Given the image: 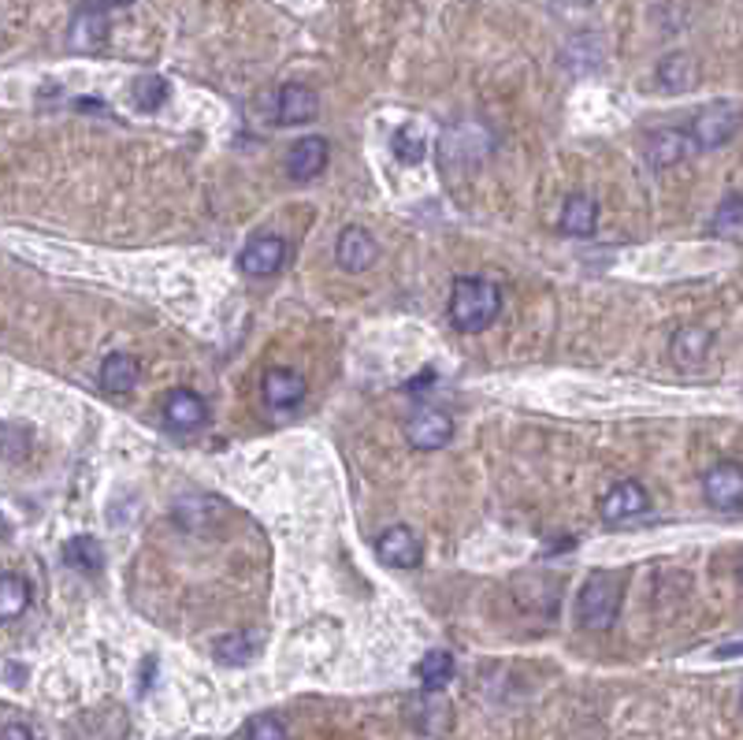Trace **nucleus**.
Listing matches in <instances>:
<instances>
[{
  "instance_id": "nucleus-32",
  "label": "nucleus",
  "mask_w": 743,
  "mask_h": 740,
  "mask_svg": "<svg viewBox=\"0 0 743 740\" xmlns=\"http://www.w3.org/2000/svg\"><path fill=\"white\" fill-rule=\"evenodd\" d=\"M109 4H131V0H109Z\"/></svg>"
},
{
  "instance_id": "nucleus-2",
  "label": "nucleus",
  "mask_w": 743,
  "mask_h": 740,
  "mask_svg": "<svg viewBox=\"0 0 743 740\" xmlns=\"http://www.w3.org/2000/svg\"><path fill=\"white\" fill-rule=\"evenodd\" d=\"M621 577L610 574V569H594V574L583 580L580 599H577V615L583 629L607 632L621 615Z\"/></svg>"
},
{
  "instance_id": "nucleus-26",
  "label": "nucleus",
  "mask_w": 743,
  "mask_h": 740,
  "mask_svg": "<svg viewBox=\"0 0 743 740\" xmlns=\"http://www.w3.org/2000/svg\"><path fill=\"white\" fill-rule=\"evenodd\" d=\"M390 150H395L401 164H420L424 153H428V142L413 126H401V131H395V139H390Z\"/></svg>"
},
{
  "instance_id": "nucleus-29",
  "label": "nucleus",
  "mask_w": 743,
  "mask_h": 740,
  "mask_svg": "<svg viewBox=\"0 0 743 740\" xmlns=\"http://www.w3.org/2000/svg\"><path fill=\"white\" fill-rule=\"evenodd\" d=\"M0 740H34V733H30V726H23V722H8Z\"/></svg>"
},
{
  "instance_id": "nucleus-30",
  "label": "nucleus",
  "mask_w": 743,
  "mask_h": 740,
  "mask_svg": "<svg viewBox=\"0 0 743 740\" xmlns=\"http://www.w3.org/2000/svg\"><path fill=\"white\" fill-rule=\"evenodd\" d=\"M732 655H743V640H736V643H725V648L717 651V659H732Z\"/></svg>"
},
{
  "instance_id": "nucleus-15",
  "label": "nucleus",
  "mask_w": 743,
  "mask_h": 740,
  "mask_svg": "<svg viewBox=\"0 0 743 740\" xmlns=\"http://www.w3.org/2000/svg\"><path fill=\"white\" fill-rule=\"evenodd\" d=\"M104 41H109V16H104L101 8H82V12L71 19L68 45L74 52H98L104 49Z\"/></svg>"
},
{
  "instance_id": "nucleus-24",
  "label": "nucleus",
  "mask_w": 743,
  "mask_h": 740,
  "mask_svg": "<svg viewBox=\"0 0 743 740\" xmlns=\"http://www.w3.org/2000/svg\"><path fill=\"white\" fill-rule=\"evenodd\" d=\"M220 499H212V495H186L183 503L175 506V517L183 521V528H201L208 521V510H220Z\"/></svg>"
},
{
  "instance_id": "nucleus-14",
  "label": "nucleus",
  "mask_w": 743,
  "mask_h": 740,
  "mask_svg": "<svg viewBox=\"0 0 743 740\" xmlns=\"http://www.w3.org/2000/svg\"><path fill=\"white\" fill-rule=\"evenodd\" d=\"M327 139H320V134H305V139L294 142L291 156H286V172H291V179H297V183H309V179H316L327 168Z\"/></svg>"
},
{
  "instance_id": "nucleus-10",
  "label": "nucleus",
  "mask_w": 743,
  "mask_h": 740,
  "mask_svg": "<svg viewBox=\"0 0 743 740\" xmlns=\"http://www.w3.org/2000/svg\"><path fill=\"white\" fill-rule=\"evenodd\" d=\"M376 555L384 566H395V569H413L420 566L424 558V544L413 536V528L406 525H390L384 536L376 540Z\"/></svg>"
},
{
  "instance_id": "nucleus-1",
  "label": "nucleus",
  "mask_w": 743,
  "mask_h": 740,
  "mask_svg": "<svg viewBox=\"0 0 743 740\" xmlns=\"http://www.w3.org/2000/svg\"><path fill=\"white\" fill-rule=\"evenodd\" d=\"M498 310H502V294L491 280L484 276H461L454 280L450 287V324L458 327L465 335H476V332H487V327L495 324Z\"/></svg>"
},
{
  "instance_id": "nucleus-9",
  "label": "nucleus",
  "mask_w": 743,
  "mask_h": 740,
  "mask_svg": "<svg viewBox=\"0 0 743 740\" xmlns=\"http://www.w3.org/2000/svg\"><path fill=\"white\" fill-rule=\"evenodd\" d=\"M316 115H320V98H316V90H309L305 82H291V87H283L279 98H275V123L279 126L313 123Z\"/></svg>"
},
{
  "instance_id": "nucleus-18",
  "label": "nucleus",
  "mask_w": 743,
  "mask_h": 740,
  "mask_svg": "<svg viewBox=\"0 0 743 740\" xmlns=\"http://www.w3.org/2000/svg\"><path fill=\"white\" fill-rule=\"evenodd\" d=\"M454 670H458V662H454L450 651H428L417 662V678L428 692H442L454 681Z\"/></svg>"
},
{
  "instance_id": "nucleus-6",
  "label": "nucleus",
  "mask_w": 743,
  "mask_h": 740,
  "mask_svg": "<svg viewBox=\"0 0 743 740\" xmlns=\"http://www.w3.org/2000/svg\"><path fill=\"white\" fill-rule=\"evenodd\" d=\"M647 506H651V495H647L643 484L640 480H621L602 495L599 514H602V521L607 525H621V521H629V517L647 514Z\"/></svg>"
},
{
  "instance_id": "nucleus-34",
  "label": "nucleus",
  "mask_w": 743,
  "mask_h": 740,
  "mask_svg": "<svg viewBox=\"0 0 743 740\" xmlns=\"http://www.w3.org/2000/svg\"><path fill=\"white\" fill-rule=\"evenodd\" d=\"M740 700H743V692H740Z\"/></svg>"
},
{
  "instance_id": "nucleus-25",
  "label": "nucleus",
  "mask_w": 743,
  "mask_h": 740,
  "mask_svg": "<svg viewBox=\"0 0 743 740\" xmlns=\"http://www.w3.org/2000/svg\"><path fill=\"white\" fill-rule=\"evenodd\" d=\"M167 93H172V87H167V79L161 75H142L134 82V104L145 112H156L161 104L167 101Z\"/></svg>"
},
{
  "instance_id": "nucleus-27",
  "label": "nucleus",
  "mask_w": 743,
  "mask_h": 740,
  "mask_svg": "<svg viewBox=\"0 0 743 740\" xmlns=\"http://www.w3.org/2000/svg\"><path fill=\"white\" fill-rule=\"evenodd\" d=\"M246 740H286V726L275 714H257L246 722Z\"/></svg>"
},
{
  "instance_id": "nucleus-23",
  "label": "nucleus",
  "mask_w": 743,
  "mask_h": 740,
  "mask_svg": "<svg viewBox=\"0 0 743 740\" xmlns=\"http://www.w3.org/2000/svg\"><path fill=\"white\" fill-rule=\"evenodd\" d=\"M673 346H676V362L681 365H699L710 354V332H703V327H684V332L673 339Z\"/></svg>"
},
{
  "instance_id": "nucleus-11",
  "label": "nucleus",
  "mask_w": 743,
  "mask_h": 740,
  "mask_svg": "<svg viewBox=\"0 0 743 740\" xmlns=\"http://www.w3.org/2000/svg\"><path fill=\"white\" fill-rule=\"evenodd\" d=\"M261 395L272 409H294L309 395V384H305V376L294 373V368H268L261 379Z\"/></svg>"
},
{
  "instance_id": "nucleus-7",
  "label": "nucleus",
  "mask_w": 743,
  "mask_h": 740,
  "mask_svg": "<svg viewBox=\"0 0 743 740\" xmlns=\"http://www.w3.org/2000/svg\"><path fill=\"white\" fill-rule=\"evenodd\" d=\"M406 436H409L413 450H442L446 443L454 439V417L446 414V409L424 406V409H417V417L409 420Z\"/></svg>"
},
{
  "instance_id": "nucleus-17",
  "label": "nucleus",
  "mask_w": 743,
  "mask_h": 740,
  "mask_svg": "<svg viewBox=\"0 0 743 740\" xmlns=\"http://www.w3.org/2000/svg\"><path fill=\"white\" fill-rule=\"evenodd\" d=\"M594 224H599V201L588 194H572L566 205H561V231L566 235H591Z\"/></svg>"
},
{
  "instance_id": "nucleus-28",
  "label": "nucleus",
  "mask_w": 743,
  "mask_h": 740,
  "mask_svg": "<svg viewBox=\"0 0 743 740\" xmlns=\"http://www.w3.org/2000/svg\"><path fill=\"white\" fill-rule=\"evenodd\" d=\"M714 227L717 231H732V227H743V194H729L721 201L717 216H714Z\"/></svg>"
},
{
  "instance_id": "nucleus-31",
  "label": "nucleus",
  "mask_w": 743,
  "mask_h": 740,
  "mask_svg": "<svg viewBox=\"0 0 743 740\" xmlns=\"http://www.w3.org/2000/svg\"><path fill=\"white\" fill-rule=\"evenodd\" d=\"M431 379H435V373H431V368H424V373H420V376H417V379H413V384H409V391H413V387H428Z\"/></svg>"
},
{
  "instance_id": "nucleus-5",
  "label": "nucleus",
  "mask_w": 743,
  "mask_h": 740,
  "mask_svg": "<svg viewBox=\"0 0 743 740\" xmlns=\"http://www.w3.org/2000/svg\"><path fill=\"white\" fill-rule=\"evenodd\" d=\"M286 264V242L279 235H257L250 239L246 246L238 253V268L246 272L253 280H264V276H275Z\"/></svg>"
},
{
  "instance_id": "nucleus-13",
  "label": "nucleus",
  "mask_w": 743,
  "mask_h": 740,
  "mask_svg": "<svg viewBox=\"0 0 743 740\" xmlns=\"http://www.w3.org/2000/svg\"><path fill=\"white\" fill-rule=\"evenodd\" d=\"M205 417H208V406H205V398H201L197 391L175 387L172 395L164 398V420H167V428L194 432V428L205 425Z\"/></svg>"
},
{
  "instance_id": "nucleus-16",
  "label": "nucleus",
  "mask_w": 743,
  "mask_h": 740,
  "mask_svg": "<svg viewBox=\"0 0 743 740\" xmlns=\"http://www.w3.org/2000/svg\"><path fill=\"white\" fill-rule=\"evenodd\" d=\"M138 376H142V365H138V357H131V354H109L98 373L101 391L104 395H115V398L131 395L138 387Z\"/></svg>"
},
{
  "instance_id": "nucleus-3",
  "label": "nucleus",
  "mask_w": 743,
  "mask_h": 740,
  "mask_svg": "<svg viewBox=\"0 0 743 740\" xmlns=\"http://www.w3.org/2000/svg\"><path fill=\"white\" fill-rule=\"evenodd\" d=\"M740 126H743L740 104L714 101V104H706V109L695 112V120L688 123V131H692L699 150H717V145H729L732 139H736Z\"/></svg>"
},
{
  "instance_id": "nucleus-4",
  "label": "nucleus",
  "mask_w": 743,
  "mask_h": 740,
  "mask_svg": "<svg viewBox=\"0 0 743 740\" xmlns=\"http://www.w3.org/2000/svg\"><path fill=\"white\" fill-rule=\"evenodd\" d=\"M703 495L706 503L721 514H732L743 506V465L740 462H717L703 473Z\"/></svg>"
},
{
  "instance_id": "nucleus-22",
  "label": "nucleus",
  "mask_w": 743,
  "mask_h": 740,
  "mask_svg": "<svg viewBox=\"0 0 743 740\" xmlns=\"http://www.w3.org/2000/svg\"><path fill=\"white\" fill-rule=\"evenodd\" d=\"M261 651V632H235V637H223L216 640V659L227 662V666H242L250 662L253 655Z\"/></svg>"
},
{
  "instance_id": "nucleus-12",
  "label": "nucleus",
  "mask_w": 743,
  "mask_h": 740,
  "mask_svg": "<svg viewBox=\"0 0 743 740\" xmlns=\"http://www.w3.org/2000/svg\"><path fill=\"white\" fill-rule=\"evenodd\" d=\"M695 150V139L692 131H681V126H662V131L651 134V142H647V161L654 168H673L688 161Z\"/></svg>"
},
{
  "instance_id": "nucleus-19",
  "label": "nucleus",
  "mask_w": 743,
  "mask_h": 740,
  "mask_svg": "<svg viewBox=\"0 0 743 740\" xmlns=\"http://www.w3.org/2000/svg\"><path fill=\"white\" fill-rule=\"evenodd\" d=\"M27 607H30V580L8 569V574L0 577V618L16 621L19 615H27Z\"/></svg>"
},
{
  "instance_id": "nucleus-21",
  "label": "nucleus",
  "mask_w": 743,
  "mask_h": 740,
  "mask_svg": "<svg viewBox=\"0 0 743 740\" xmlns=\"http://www.w3.org/2000/svg\"><path fill=\"white\" fill-rule=\"evenodd\" d=\"M658 82H662V90H669V93H681V90H692L695 82H699V68H695V60L692 57H669V60H662V68H658Z\"/></svg>"
},
{
  "instance_id": "nucleus-33",
  "label": "nucleus",
  "mask_w": 743,
  "mask_h": 740,
  "mask_svg": "<svg viewBox=\"0 0 743 740\" xmlns=\"http://www.w3.org/2000/svg\"><path fill=\"white\" fill-rule=\"evenodd\" d=\"M740 580H743V562H740Z\"/></svg>"
},
{
  "instance_id": "nucleus-8",
  "label": "nucleus",
  "mask_w": 743,
  "mask_h": 740,
  "mask_svg": "<svg viewBox=\"0 0 743 740\" xmlns=\"http://www.w3.org/2000/svg\"><path fill=\"white\" fill-rule=\"evenodd\" d=\"M335 257H338V268L357 276V272H368L372 264H376L379 246H376V239L368 235V227L349 224V227H343V235L335 242Z\"/></svg>"
},
{
  "instance_id": "nucleus-20",
  "label": "nucleus",
  "mask_w": 743,
  "mask_h": 740,
  "mask_svg": "<svg viewBox=\"0 0 743 740\" xmlns=\"http://www.w3.org/2000/svg\"><path fill=\"white\" fill-rule=\"evenodd\" d=\"M63 562L79 569V574H98L104 566V551L93 536H71V540L63 544Z\"/></svg>"
}]
</instances>
